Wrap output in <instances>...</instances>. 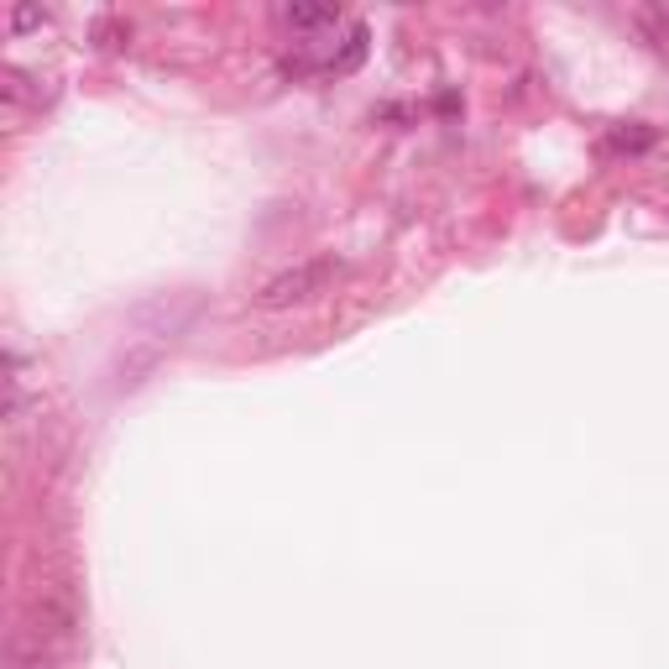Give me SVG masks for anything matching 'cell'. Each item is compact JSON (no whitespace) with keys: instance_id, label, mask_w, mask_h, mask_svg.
<instances>
[{"instance_id":"1","label":"cell","mask_w":669,"mask_h":669,"mask_svg":"<svg viewBox=\"0 0 669 669\" xmlns=\"http://www.w3.org/2000/svg\"><path fill=\"white\" fill-rule=\"evenodd\" d=\"M334 277H340V262H334V256L298 262V267H288V273H277L273 283L256 294V304H262V309H294V304H309V298L330 294Z\"/></svg>"},{"instance_id":"2","label":"cell","mask_w":669,"mask_h":669,"mask_svg":"<svg viewBox=\"0 0 669 669\" xmlns=\"http://www.w3.org/2000/svg\"><path fill=\"white\" fill-rule=\"evenodd\" d=\"M334 21H340L334 6H304V0L283 6V26H294V32H319V26H334Z\"/></svg>"},{"instance_id":"3","label":"cell","mask_w":669,"mask_h":669,"mask_svg":"<svg viewBox=\"0 0 669 669\" xmlns=\"http://www.w3.org/2000/svg\"><path fill=\"white\" fill-rule=\"evenodd\" d=\"M6 669H47V649H42V638H26V633H21L17 644H11Z\"/></svg>"},{"instance_id":"4","label":"cell","mask_w":669,"mask_h":669,"mask_svg":"<svg viewBox=\"0 0 669 669\" xmlns=\"http://www.w3.org/2000/svg\"><path fill=\"white\" fill-rule=\"evenodd\" d=\"M361 59H367V26L355 21V26H351V38H346V47H340V59L330 63V74H351V68H355Z\"/></svg>"},{"instance_id":"5","label":"cell","mask_w":669,"mask_h":669,"mask_svg":"<svg viewBox=\"0 0 669 669\" xmlns=\"http://www.w3.org/2000/svg\"><path fill=\"white\" fill-rule=\"evenodd\" d=\"M644 147H654L649 126H617L607 137V152H644Z\"/></svg>"},{"instance_id":"6","label":"cell","mask_w":669,"mask_h":669,"mask_svg":"<svg viewBox=\"0 0 669 669\" xmlns=\"http://www.w3.org/2000/svg\"><path fill=\"white\" fill-rule=\"evenodd\" d=\"M42 11H32V6H17V17H11V26H17V32H26V26H42Z\"/></svg>"}]
</instances>
